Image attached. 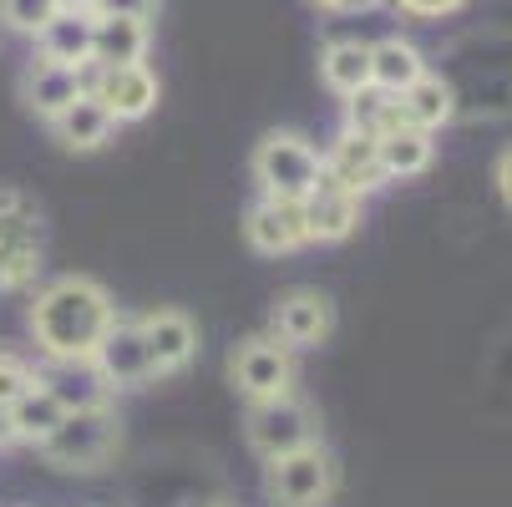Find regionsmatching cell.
<instances>
[{"instance_id": "19", "label": "cell", "mask_w": 512, "mask_h": 507, "mask_svg": "<svg viewBox=\"0 0 512 507\" xmlns=\"http://www.w3.org/2000/svg\"><path fill=\"white\" fill-rule=\"evenodd\" d=\"M416 77H426V56L416 51V41H406V36L371 41V87L401 97Z\"/></svg>"}, {"instance_id": "29", "label": "cell", "mask_w": 512, "mask_h": 507, "mask_svg": "<svg viewBox=\"0 0 512 507\" xmlns=\"http://www.w3.org/2000/svg\"><path fill=\"white\" fill-rule=\"evenodd\" d=\"M163 0H97L92 16H137V21H153Z\"/></svg>"}, {"instance_id": "21", "label": "cell", "mask_w": 512, "mask_h": 507, "mask_svg": "<svg viewBox=\"0 0 512 507\" xmlns=\"http://www.w3.org/2000/svg\"><path fill=\"white\" fill-rule=\"evenodd\" d=\"M51 132L66 142V148H77V153H92V148H102V142L117 132V122H112V112L92 97V92H82L77 102H71L61 117H51Z\"/></svg>"}, {"instance_id": "18", "label": "cell", "mask_w": 512, "mask_h": 507, "mask_svg": "<svg viewBox=\"0 0 512 507\" xmlns=\"http://www.w3.org/2000/svg\"><path fill=\"white\" fill-rule=\"evenodd\" d=\"M401 117L406 127H421V132H442L452 117H457V87L447 77H416L406 92H401Z\"/></svg>"}, {"instance_id": "13", "label": "cell", "mask_w": 512, "mask_h": 507, "mask_svg": "<svg viewBox=\"0 0 512 507\" xmlns=\"http://www.w3.org/2000/svg\"><path fill=\"white\" fill-rule=\"evenodd\" d=\"M244 239H249V249H254V254H269V259L305 249V244H310V234H305V213H300V203L259 198V203L244 213Z\"/></svg>"}, {"instance_id": "10", "label": "cell", "mask_w": 512, "mask_h": 507, "mask_svg": "<svg viewBox=\"0 0 512 507\" xmlns=\"http://www.w3.org/2000/svg\"><path fill=\"white\" fill-rule=\"evenodd\" d=\"M107 112L112 122H142L153 107H158V77L148 61H132V66H97L92 71V87H87Z\"/></svg>"}, {"instance_id": "14", "label": "cell", "mask_w": 512, "mask_h": 507, "mask_svg": "<svg viewBox=\"0 0 512 507\" xmlns=\"http://www.w3.org/2000/svg\"><path fill=\"white\" fill-rule=\"evenodd\" d=\"M137 330H142V345H148L153 376H173L198 355V325L183 310H153L137 320Z\"/></svg>"}, {"instance_id": "6", "label": "cell", "mask_w": 512, "mask_h": 507, "mask_svg": "<svg viewBox=\"0 0 512 507\" xmlns=\"http://www.w3.org/2000/svg\"><path fill=\"white\" fill-rule=\"evenodd\" d=\"M244 437H249V447L264 462H274V457H289V452H300V447H315L320 442V421H315V411L300 396L254 401L249 406V421H244Z\"/></svg>"}, {"instance_id": "4", "label": "cell", "mask_w": 512, "mask_h": 507, "mask_svg": "<svg viewBox=\"0 0 512 507\" xmlns=\"http://www.w3.org/2000/svg\"><path fill=\"white\" fill-rule=\"evenodd\" d=\"M254 183L264 198L305 203L320 188V148L300 132H269L254 148Z\"/></svg>"}, {"instance_id": "2", "label": "cell", "mask_w": 512, "mask_h": 507, "mask_svg": "<svg viewBox=\"0 0 512 507\" xmlns=\"http://www.w3.org/2000/svg\"><path fill=\"white\" fill-rule=\"evenodd\" d=\"M117 447H122V421H117V411L107 401L102 406H82V411H66L51 437L36 442V452L51 467H61V472H97V467L112 462Z\"/></svg>"}, {"instance_id": "1", "label": "cell", "mask_w": 512, "mask_h": 507, "mask_svg": "<svg viewBox=\"0 0 512 507\" xmlns=\"http://www.w3.org/2000/svg\"><path fill=\"white\" fill-rule=\"evenodd\" d=\"M117 305L87 274H61L31 300V335L51 366H92L102 335L112 330Z\"/></svg>"}, {"instance_id": "22", "label": "cell", "mask_w": 512, "mask_h": 507, "mask_svg": "<svg viewBox=\"0 0 512 507\" xmlns=\"http://www.w3.org/2000/svg\"><path fill=\"white\" fill-rule=\"evenodd\" d=\"M320 77H325V87L340 92V97L365 92V87H371V41H355V36L330 41V46L320 51Z\"/></svg>"}, {"instance_id": "28", "label": "cell", "mask_w": 512, "mask_h": 507, "mask_svg": "<svg viewBox=\"0 0 512 507\" xmlns=\"http://www.w3.org/2000/svg\"><path fill=\"white\" fill-rule=\"evenodd\" d=\"M391 6L411 21H442V16H457L467 0H391Z\"/></svg>"}, {"instance_id": "31", "label": "cell", "mask_w": 512, "mask_h": 507, "mask_svg": "<svg viewBox=\"0 0 512 507\" xmlns=\"http://www.w3.org/2000/svg\"><path fill=\"white\" fill-rule=\"evenodd\" d=\"M315 6H320V11H350L355 0H315Z\"/></svg>"}, {"instance_id": "26", "label": "cell", "mask_w": 512, "mask_h": 507, "mask_svg": "<svg viewBox=\"0 0 512 507\" xmlns=\"http://www.w3.org/2000/svg\"><path fill=\"white\" fill-rule=\"evenodd\" d=\"M56 11H61L56 0H0V21H6L11 31H21V36H41V26Z\"/></svg>"}, {"instance_id": "9", "label": "cell", "mask_w": 512, "mask_h": 507, "mask_svg": "<svg viewBox=\"0 0 512 507\" xmlns=\"http://www.w3.org/2000/svg\"><path fill=\"white\" fill-rule=\"evenodd\" d=\"M92 371L102 376L107 391H137V386H148L158 381L153 376V360H148V345H142V330L137 320H112V330L102 335L97 355H92Z\"/></svg>"}, {"instance_id": "5", "label": "cell", "mask_w": 512, "mask_h": 507, "mask_svg": "<svg viewBox=\"0 0 512 507\" xmlns=\"http://www.w3.org/2000/svg\"><path fill=\"white\" fill-rule=\"evenodd\" d=\"M335 487H340V467L320 442L289 452V457H274L264 467V492L279 507H325L335 497Z\"/></svg>"}, {"instance_id": "20", "label": "cell", "mask_w": 512, "mask_h": 507, "mask_svg": "<svg viewBox=\"0 0 512 507\" xmlns=\"http://www.w3.org/2000/svg\"><path fill=\"white\" fill-rule=\"evenodd\" d=\"M376 158H381L386 183H396V178H421V173L431 168V158H436V142H431V132H421V127H396V132L376 137Z\"/></svg>"}, {"instance_id": "8", "label": "cell", "mask_w": 512, "mask_h": 507, "mask_svg": "<svg viewBox=\"0 0 512 507\" xmlns=\"http://www.w3.org/2000/svg\"><path fill=\"white\" fill-rule=\"evenodd\" d=\"M335 330V305L325 289H310V284H295L284 289V295L274 300V340L289 345V350H315L325 345Z\"/></svg>"}, {"instance_id": "23", "label": "cell", "mask_w": 512, "mask_h": 507, "mask_svg": "<svg viewBox=\"0 0 512 507\" xmlns=\"http://www.w3.org/2000/svg\"><path fill=\"white\" fill-rule=\"evenodd\" d=\"M61 416H66V406L36 381L21 401H11L6 406V426H11V442H46L51 431L61 426Z\"/></svg>"}, {"instance_id": "12", "label": "cell", "mask_w": 512, "mask_h": 507, "mask_svg": "<svg viewBox=\"0 0 512 507\" xmlns=\"http://www.w3.org/2000/svg\"><path fill=\"white\" fill-rule=\"evenodd\" d=\"M92 71H97L92 61H87V66H61V61H46V56H41V61H31V66H26V77H21L26 107H31V112H41L46 122H51V117H61L71 102H77V97L92 87Z\"/></svg>"}, {"instance_id": "15", "label": "cell", "mask_w": 512, "mask_h": 507, "mask_svg": "<svg viewBox=\"0 0 512 507\" xmlns=\"http://www.w3.org/2000/svg\"><path fill=\"white\" fill-rule=\"evenodd\" d=\"M360 208H365V198H355V193H345V188H330V183L320 178V188L300 203L310 244H340V239H350V234L360 229Z\"/></svg>"}, {"instance_id": "16", "label": "cell", "mask_w": 512, "mask_h": 507, "mask_svg": "<svg viewBox=\"0 0 512 507\" xmlns=\"http://www.w3.org/2000/svg\"><path fill=\"white\" fill-rule=\"evenodd\" d=\"M148 46H153V31L137 16H97V26H92V66L148 61Z\"/></svg>"}, {"instance_id": "24", "label": "cell", "mask_w": 512, "mask_h": 507, "mask_svg": "<svg viewBox=\"0 0 512 507\" xmlns=\"http://www.w3.org/2000/svg\"><path fill=\"white\" fill-rule=\"evenodd\" d=\"M345 127L360 132V137H386V132L406 127L401 97H391V92H381V87H365V92L345 97Z\"/></svg>"}, {"instance_id": "17", "label": "cell", "mask_w": 512, "mask_h": 507, "mask_svg": "<svg viewBox=\"0 0 512 507\" xmlns=\"http://www.w3.org/2000/svg\"><path fill=\"white\" fill-rule=\"evenodd\" d=\"M92 26H97V16H92V11H56V16L41 26L36 46H41V56H46V61H61V66H87V61H92Z\"/></svg>"}, {"instance_id": "32", "label": "cell", "mask_w": 512, "mask_h": 507, "mask_svg": "<svg viewBox=\"0 0 512 507\" xmlns=\"http://www.w3.org/2000/svg\"><path fill=\"white\" fill-rule=\"evenodd\" d=\"M11 442V426H6V411H0V447Z\"/></svg>"}, {"instance_id": "7", "label": "cell", "mask_w": 512, "mask_h": 507, "mask_svg": "<svg viewBox=\"0 0 512 507\" xmlns=\"http://www.w3.org/2000/svg\"><path fill=\"white\" fill-rule=\"evenodd\" d=\"M229 381L239 386V396L254 401H279L295 396V350L279 345L274 335H249L234 355H229Z\"/></svg>"}, {"instance_id": "11", "label": "cell", "mask_w": 512, "mask_h": 507, "mask_svg": "<svg viewBox=\"0 0 512 507\" xmlns=\"http://www.w3.org/2000/svg\"><path fill=\"white\" fill-rule=\"evenodd\" d=\"M320 178H325L330 188L355 193V198H365L371 188H381L386 173H381V158H376V137H360V132L345 127V132L335 137V148L320 153Z\"/></svg>"}, {"instance_id": "30", "label": "cell", "mask_w": 512, "mask_h": 507, "mask_svg": "<svg viewBox=\"0 0 512 507\" xmlns=\"http://www.w3.org/2000/svg\"><path fill=\"white\" fill-rule=\"evenodd\" d=\"M56 6H61V11H92L97 0H56Z\"/></svg>"}, {"instance_id": "3", "label": "cell", "mask_w": 512, "mask_h": 507, "mask_svg": "<svg viewBox=\"0 0 512 507\" xmlns=\"http://www.w3.org/2000/svg\"><path fill=\"white\" fill-rule=\"evenodd\" d=\"M41 279V213L36 203L0 183V295H26Z\"/></svg>"}, {"instance_id": "27", "label": "cell", "mask_w": 512, "mask_h": 507, "mask_svg": "<svg viewBox=\"0 0 512 507\" xmlns=\"http://www.w3.org/2000/svg\"><path fill=\"white\" fill-rule=\"evenodd\" d=\"M31 386H36V366H31V360H21L16 350H0V411H6L11 401H21Z\"/></svg>"}, {"instance_id": "25", "label": "cell", "mask_w": 512, "mask_h": 507, "mask_svg": "<svg viewBox=\"0 0 512 507\" xmlns=\"http://www.w3.org/2000/svg\"><path fill=\"white\" fill-rule=\"evenodd\" d=\"M36 381L66 406V411H82V406H102L107 401V386L92 366H51L46 376L36 371Z\"/></svg>"}]
</instances>
